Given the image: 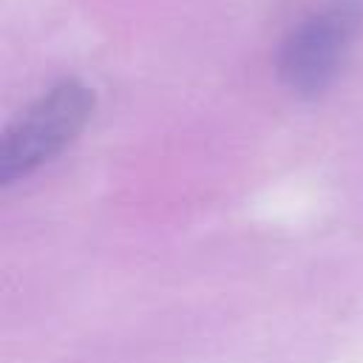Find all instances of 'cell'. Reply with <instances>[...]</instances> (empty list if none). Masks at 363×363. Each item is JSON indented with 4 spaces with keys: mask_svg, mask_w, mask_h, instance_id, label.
I'll return each instance as SVG.
<instances>
[{
    "mask_svg": "<svg viewBox=\"0 0 363 363\" xmlns=\"http://www.w3.org/2000/svg\"><path fill=\"white\" fill-rule=\"evenodd\" d=\"M363 26V9L352 0L329 3L303 17L278 51V74L298 96L323 94L343 68Z\"/></svg>",
    "mask_w": 363,
    "mask_h": 363,
    "instance_id": "cell-2",
    "label": "cell"
},
{
    "mask_svg": "<svg viewBox=\"0 0 363 363\" xmlns=\"http://www.w3.org/2000/svg\"><path fill=\"white\" fill-rule=\"evenodd\" d=\"M94 113V91L77 79H60L26 111H20L0 139V184L31 176L60 156L88 125Z\"/></svg>",
    "mask_w": 363,
    "mask_h": 363,
    "instance_id": "cell-1",
    "label": "cell"
}]
</instances>
